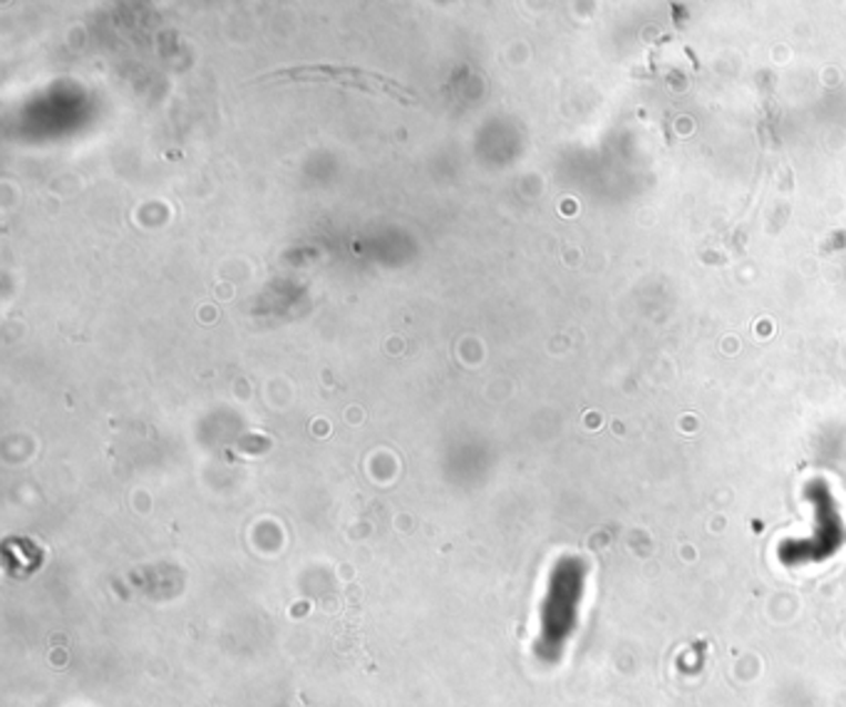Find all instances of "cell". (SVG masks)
<instances>
[{"instance_id": "obj_1", "label": "cell", "mask_w": 846, "mask_h": 707, "mask_svg": "<svg viewBox=\"0 0 846 707\" xmlns=\"http://www.w3.org/2000/svg\"><path fill=\"white\" fill-rule=\"evenodd\" d=\"M256 82L261 85H266V82H320V85H338L346 90L370 92V95H388L402 102V105H415L417 102V95L400 85L398 80L353 65H294L261 75Z\"/></svg>"}]
</instances>
